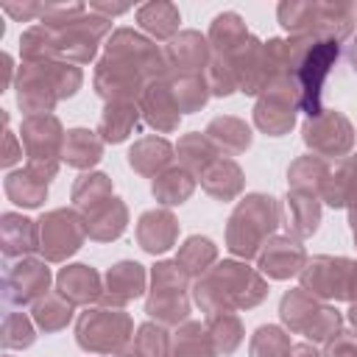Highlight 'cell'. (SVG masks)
Here are the masks:
<instances>
[{
	"label": "cell",
	"instance_id": "obj_1",
	"mask_svg": "<svg viewBox=\"0 0 357 357\" xmlns=\"http://www.w3.org/2000/svg\"><path fill=\"white\" fill-rule=\"evenodd\" d=\"M39 25L45 28L53 61L67 59L70 64H86L95 56L98 42L109 33L112 20L89 11V6L81 3H47Z\"/></svg>",
	"mask_w": 357,
	"mask_h": 357
},
{
	"label": "cell",
	"instance_id": "obj_2",
	"mask_svg": "<svg viewBox=\"0 0 357 357\" xmlns=\"http://www.w3.org/2000/svg\"><path fill=\"white\" fill-rule=\"evenodd\" d=\"M265 296H268L265 276L237 259L215 262L192 287V298L206 315L251 310Z\"/></svg>",
	"mask_w": 357,
	"mask_h": 357
},
{
	"label": "cell",
	"instance_id": "obj_3",
	"mask_svg": "<svg viewBox=\"0 0 357 357\" xmlns=\"http://www.w3.org/2000/svg\"><path fill=\"white\" fill-rule=\"evenodd\" d=\"M84 73L70 61H25L17 70V103L31 114H50L64 98H73Z\"/></svg>",
	"mask_w": 357,
	"mask_h": 357
},
{
	"label": "cell",
	"instance_id": "obj_4",
	"mask_svg": "<svg viewBox=\"0 0 357 357\" xmlns=\"http://www.w3.org/2000/svg\"><path fill=\"white\" fill-rule=\"evenodd\" d=\"M337 59V42L329 39H310V36H290V64L287 73L298 89L301 112L310 117L321 114V95L326 75Z\"/></svg>",
	"mask_w": 357,
	"mask_h": 357
},
{
	"label": "cell",
	"instance_id": "obj_5",
	"mask_svg": "<svg viewBox=\"0 0 357 357\" xmlns=\"http://www.w3.org/2000/svg\"><path fill=\"white\" fill-rule=\"evenodd\" d=\"M279 223H282V209L276 206V201L271 195L251 192L234 206V212L229 218L226 245L234 257L254 259V257H259L262 245L271 240V234Z\"/></svg>",
	"mask_w": 357,
	"mask_h": 357
},
{
	"label": "cell",
	"instance_id": "obj_6",
	"mask_svg": "<svg viewBox=\"0 0 357 357\" xmlns=\"http://www.w3.org/2000/svg\"><path fill=\"white\" fill-rule=\"evenodd\" d=\"M276 11L290 36L340 42L354 25V6L349 3H279Z\"/></svg>",
	"mask_w": 357,
	"mask_h": 357
},
{
	"label": "cell",
	"instance_id": "obj_7",
	"mask_svg": "<svg viewBox=\"0 0 357 357\" xmlns=\"http://www.w3.org/2000/svg\"><path fill=\"white\" fill-rule=\"evenodd\" d=\"M134 324L123 307H86L75 324V340L89 354H117L131 346Z\"/></svg>",
	"mask_w": 357,
	"mask_h": 357
},
{
	"label": "cell",
	"instance_id": "obj_8",
	"mask_svg": "<svg viewBox=\"0 0 357 357\" xmlns=\"http://www.w3.org/2000/svg\"><path fill=\"white\" fill-rule=\"evenodd\" d=\"M187 273L176 259L156 262L151 271V296L145 301V312L162 326H181L190 318L187 298Z\"/></svg>",
	"mask_w": 357,
	"mask_h": 357
},
{
	"label": "cell",
	"instance_id": "obj_9",
	"mask_svg": "<svg viewBox=\"0 0 357 357\" xmlns=\"http://www.w3.org/2000/svg\"><path fill=\"white\" fill-rule=\"evenodd\" d=\"M279 315L284 321V326L296 335H304L307 340L312 343H321V340H329L343 318L335 307L324 304L321 298L310 296L304 287H293L282 296V304H279Z\"/></svg>",
	"mask_w": 357,
	"mask_h": 357
},
{
	"label": "cell",
	"instance_id": "obj_10",
	"mask_svg": "<svg viewBox=\"0 0 357 357\" xmlns=\"http://www.w3.org/2000/svg\"><path fill=\"white\" fill-rule=\"evenodd\" d=\"M64 137L67 131L61 128L56 114H31L22 120L20 126V142L25 145V156L33 173H39L42 178H53L59 170V159H61V148H64Z\"/></svg>",
	"mask_w": 357,
	"mask_h": 357
},
{
	"label": "cell",
	"instance_id": "obj_11",
	"mask_svg": "<svg viewBox=\"0 0 357 357\" xmlns=\"http://www.w3.org/2000/svg\"><path fill=\"white\" fill-rule=\"evenodd\" d=\"M298 276L301 287L321 301H357V259L312 257Z\"/></svg>",
	"mask_w": 357,
	"mask_h": 357
},
{
	"label": "cell",
	"instance_id": "obj_12",
	"mask_svg": "<svg viewBox=\"0 0 357 357\" xmlns=\"http://www.w3.org/2000/svg\"><path fill=\"white\" fill-rule=\"evenodd\" d=\"M36 223H39V251L45 262H64L86 240V223L75 209H50Z\"/></svg>",
	"mask_w": 357,
	"mask_h": 357
},
{
	"label": "cell",
	"instance_id": "obj_13",
	"mask_svg": "<svg viewBox=\"0 0 357 357\" xmlns=\"http://www.w3.org/2000/svg\"><path fill=\"white\" fill-rule=\"evenodd\" d=\"M296 109H301V103H298V89H296L293 78L290 75H276L262 89V95L254 106V123L268 137H282L293 128Z\"/></svg>",
	"mask_w": 357,
	"mask_h": 357
},
{
	"label": "cell",
	"instance_id": "obj_14",
	"mask_svg": "<svg viewBox=\"0 0 357 357\" xmlns=\"http://www.w3.org/2000/svg\"><path fill=\"white\" fill-rule=\"evenodd\" d=\"M148 84H151L148 73L137 61L117 53H106L95 67V92L106 103H114V100L134 103V98H139Z\"/></svg>",
	"mask_w": 357,
	"mask_h": 357
},
{
	"label": "cell",
	"instance_id": "obj_15",
	"mask_svg": "<svg viewBox=\"0 0 357 357\" xmlns=\"http://www.w3.org/2000/svg\"><path fill=\"white\" fill-rule=\"evenodd\" d=\"M301 137L307 142V148H312L315 156L326 159V156H346L354 148V128L351 123L340 114V112H321L315 117H307V123L301 126Z\"/></svg>",
	"mask_w": 357,
	"mask_h": 357
},
{
	"label": "cell",
	"instance_id": "obj_16",
	"mask_svg": "<svg viewBox=\"0 0 357 357\" xmlns=\"http://www.w3.org/2000/svg\"><path fill=\"white\" fill-rule=\"evenodd\" d=\"M3 296L8 304H17V307H25V304H36L42 296H47L50 290V268L45 265V259H20L17 265H11L6 271V279H3Z\"/></svg>",
	"mask_w": 357,
	"mask_h": 357
},
{
	"label": "cell",
	"instance_id": "obj_17",
	"mask_svg": "<svg viewBox=\"0 0 357 357\" xmlns=\"http://www.w3.org/2000/svg\"><path fill=\"white\" fill-rule=\"evenodd\" d=\"M106 53H117L126 56L131 61H137L151 81L167 78V61H165V50H159L151 39H145L142 33L131 31V28H117L109 42H106Z\"/></svg>",
	"mask_w": 357,
	"mask_h": 357
},
{
	"label": "cell",
	"instance_id": "obj_18",
	"mask_svg": "<svg viewBox=\"0 0 357 357\" xmlns=\"http://www.w3.org/2000/svg\"><path fill=\"white\" fill-rule=\"evenodd\" d=\"M165 61L170 75H204L209 67V39L198 31L176 33L165 47Z\"/></svg>",
	"mask_w": 357,
	"mask_h": 357
},
{
	"label": "cell",
	"instance_id": "obj_19",
	"mask_svg": "<svg viewBox=\"0 0 357 357\" xmlns=\"http://www.w3.org/2000/svg\"><path fill=\"white\" fill-rule=\"evenodd\" d=\"M257 265H259V273L268 279H290L301 273V268L307 265V251L296 237L279 234L262 245Z\"/></svg>",
	"mask_w": 357,
	"mask_h": 357
},
{
	"label": "cell",
	"instance_id": "obj_20",
	"mask_svg": "<svg viewBox=\"0 0 357 357\" xmlns=\"http://www.w3.org/2000/svg\"><path fill=\"white\" fill-rule=\"evenodd\" d=\"M145 293V268L134 259L114 262L103 276V298L106 307H126L128 301Z\"/></svg>",
	"mask_w": 357,
	"mask_h": 357
},
{
	"label": "cell",
	"instance_id": "obj_21",
	"mask_svg": "<svg viewBox=\"0 0 357 357\" xmlns=\"http://www.w3.org/2000/svg\"><path fill=\"white\" fill-rule=\"evenodd\" d=\"M139 112L145 114V120L162 131V134H170L178 128V120H181V109L173 98V89L167 84V78H159V81H151L142 95H139Z\"/></svg>",
	"mask_w": 357,
	"mask_h": 357
},
{
	"label": "cell",
	"instance_id": "obj_22",
	"mask_svg": "<svg viewBox=\"0 0 357 357\" xmlns=\"http://www.w3.org/2000/svg\"><path fill=\"white\" fill-rule=\"evenodd\" d=\"M56 290L73 307H81V304L89 307V304L103 298V279L92 265L75 262V265H67L56 273Z\"/></svg>",
	"mask_w": 357,
	"mask_h": 357
},
{
	"label": "cell",
	"instance_id": "obj_23",
	"mask_svg": "<svg viewBox=\"0 0 357 357\" xmlns=\"http://www.w3.org/2000/svg\"><path fill=\"white\" fill-rule=\"evenodd\" d=\"M178 223L170 209H148L137 220V243L148 254H165L176 245Z\"/></svg>",
	"mask_w": 357,
	"mask_h": 357
},
{
	"label": "cell",
	"instance_id": "obj_24",
	"mask_svg": "<svg viewBox=\"0 0 357 357\" xmlns=\"http://www.w3.org/2000/svg\"><path fill=\"white\" fill-rule=\"evenodd\" d=\"M282 223H284L287 234L296 240L312 237L321 223V198L290 190L282 204Z\"/></svg>",
	"mask_w": 357,
	"mask_h": 357
},
{
	"label": "cell",
	"instance_id": "obj_25",
	"mask_svg": "<svg viewBox=\"0 0 357 357\" xmlns=\"http://www.w3.org/2000/svg\"><path fill=\"white\" fill-rule=\"evenodd\" d=\"M81 218L86 223V237L89 240H98V243L117 240L126 231V226H128V209H126V204L117 195H112L106 204L95 206L92 212H86Z\"/></svg>",
	"mask_w": 357,
	"mask_h": 357
},
{
	"label": "cell",
	"instance_id": "obj_26",
	"mask_svg": "<svg viewBox=\"0 0 357 357\" xmlns=\"http://www.w3.org/2000/svg\"><path fill=\"white\" fill-rule=\"evenodd\" d=\"M0 245H3V257H8V259L39 251V223L31 218H22L17 212H3Z\"/></svg>",
	"mask_w": 357,
	"mask_h": 357
},
{
	"label": "cell",
	"instance_id": "obj_27",
	"mask_svg": "<svg viewBox=\"0 0 357 357\" xmlns=\"http://www.w3.org/2000/svg\"><path fill=\"white\" fill-rule=\"evenodd\" d=\"M251 42V33L245 28V22L240 20V14L234 11H223L212 20V28H209V47L215 50V56L220 59H234L245 45Z\"/></svg>",
	"mask_w": 357,
	"mask_h": 357
},
{
	"label": "cell",
	"instance_id": "obj_28",
	"mask_svg": "<svg viewBox=\"0 0 357 357\" xmlns=\"http://www.w3.org/2000/svg\"><path fill=\"white\" fill-rule=\"evenodd\" d=\"M243 170H240V165L234 162V159H229V156H218L204 173H201V187L212 195V198H218V201H231V198H237L240 192H243Z\"/></svg>",
	"mask_w": 357,
	"mask_h": 357
},
{
	"label": "cell",
	"instance_id": "obj_29",
	"mask_svg": "<svg viewBox=\"0 0 357 357\" xmlns=\"http://www.w3.org/2000/svg\"><path fill=\"white\" fill-rule=\"evenodd\" d=\"M321 201L329 206L357 209V156L343 159L337 167H329V176L321 187Z\"/></svg>",
	"mask_w": 357,
	"mask_h": 357
},
{
	"label": "cell",
	"instance_id": "obj_30",
	"mask_svg": "<svg viewBox=\"0 0 357 357\" xmlns=\"http://www.w3.org/2000/svg\"><path fill=\"white\" fill-rule=\"evenodd\" d=\"M173 162V145L162 137H142L128 151V165L139 176H159Z\"/></svg>",
	"mask_w": 357,
	"mask_h": 357
},
{
	"label": "cell",
	"instance_id": "obj_31",
	"mask_svg": "<svg viewBox=\"0 0 357 357\" xmlns=\"http://www.w3.org/2000/svg\"><path fill=\"white\" fill-rule=\"evenodd\" d=\"M209 142L218 148V153L223 151L226 156H237L243 151H248L251 145V128L240 120V117H231V114H223V117H215L206 131Z\"/></svg>",
	"mask_w": 357,
	"mask_h": 357
},
{
	"label": "cell",
	"instance_id": "obj_32",
	"mask_svg": "<svg viewBox=\"0 0 357 357\" xmlns=\"http://www.w3.org/2000/svg\"><path fill=\"white\" fill-rule=\"evenodd\" d=\"M103 156V139L89 128H70L64 137L61 159L75 170H89Z\"/></svg>",
	"mask_w": 357,
	"mask_h": 357
},
{
	"label": "cell",
	"instance_id": "obj_33",
	"mask_svg": "<svg viewBox=\"0 0 357 357\" xmlns=\"http://www.w3.org/2000/svg\"><path fill=\"white\" fill-rule=\"evenodd\" d=\"M137 22L153 39H173L178 31V22H181V14L173 3L156 0V3H145L137 8Z\"/></svg>",
	"mask_w": 357,
	"mask_h": 357
},
{
	"label": "cell",
	"instance_id": "obj_34",
	"mask_svg": "<svg viewBox=\"0 0 357 357\" xmlns=\"http://www.w3.org/2000/svg\"><path fill=\"white\" fill-rule=\"evenodd\" d=\"M326 176H329V165H326V159H321L315 153L298 156L287 170L290 190L307 192V195H315V198H321V187H324Z\"/></svg>",
	"mask_w": 357,
	"mask_h": 357
},
{
	"label": "cell",
	"instance_id": "obj_35",
	"mask_svg": "<svg viewBox=\"0 0 357 357\" xmlns=\"http://www.w3.org/2000/svg\"><path fill=\"white\" fill-rule=\"evenodd\" d=\"M47 178H42L39 173H33L31 167H22V170H14L6 176V195L17 204V206H39L45 198H47Z\"/></svg>",
	"mask_w": 357,
	"mask_h": 357
},
{
	"label": "cell",
	"instance_id": "obj_36",
	"mask_svg": "<svg viewBox=\"0 0 357 357\" xmlns=\"http://www.w3.org/2000/svg\"><path fill=\"white\" fill-rule=\"evenodd\" d=\"M137 120H139V109L131 100L106 103V109L100 114V131L98 134L103 142H123L137 128Z\"/></svg>",
	"mask_w": 357,
	"mask_h": 357
},
{
	"label": "cell",
	"instance_id": "obj_37",
	"mask_svg": "<svg viewBox=\"0 0 357 357\" xmlns=\"http://www.w3.org/2000/svg\"><path fill=\"white\" fill-rule=\"evenodd\" d=\"M178 162L187 173H192L195 178H201V173L218 159V148L209 142L206 134H184L176 145Z\"/></svg>",
	"mask_w": 357,
	"mask_h": 357
},
{
	"label": "cell",
	"instance_id": "obj_38",
	"mask_svg": "<svg viewBox=\"0 0 357 357\" xmlns=\"http://www.w3.org/2000/svg\"><path fill=\"white\" fill-rule=\"evenodd\" d=\"M153 195H156V201L159 204H165V206H178V204H184L190 195H192V190H195V176L192 173H187L184 167H167L165 173H159L156 178H153Z\"/></svg>",
	"mask_w": 357,
	"mask_h": 357
},
{
	"label": "cell",
	"instance_id": "obj_39",
	"mask_svg": "<svg viewBox=\"0 0 357 357\" xmlns=\"http://www.w3.org/2000/svg\"><path fill=\"white\" fill-rule=\"evenodd\" d=\"M215 259H218L215 243H212L209 237H201V234L187 237L184 245H181L178 254H176V262L181 265V271H184L187 276H195V279H201V276L215 265Z\"/></svg>",
	"mask_w": 357,
	"mask_h": 357
},
{
	"label": "cell",
	"instance_id": "obj_40",
	"mask_svg": "<svg viewBox=\"0 0 357 357\" xmlns=\"http://www.w3.org/2000/svg\"><path fill=\"white\" fill-rule=\"evenodd\" d=\"M112 195H114V192H112V178H109L106 173L89 170V173H84V176L73 184V204H75V209H78L81 215H86V212H92L95 206L106 204Z\"/></svg>",
	"mask_w": 357,
	"mask_h": 357
},
{
	"label": "cell",
	"instance_id": "obj_41",
	"mask_svg": "<svg viewBox=\"0 0 357 357\" xmlns=\"http://www.w3.org/2000/svg\"><path fill=\"white\" fill-rule=\"evenodd\" d=\"M212 337L206 332V324L187 321L173 332V357H215Z\"/></svg>",
	"mask_w": 357,
	"mask_h": 357
},
{
	"label": "cell",
	"instance_id": "obj_42",
	"mask_svg": "<svg viewBox=\"0 0 357 357\" xmlns=\"http://www.w3.org/2000/svg\"><path fill=\"white\" fill-rule=\"evenodd\" d=\"M31 315H33V324L42 329V332H59L70 324L73 318V304L56 290V293H47L42 296L33 307H31Z\"/></svg>",
	"mask_w": 357,
	"mask_h": 357
},
{
	"label": "cell",
	"instance_id": "obj_43",
	"mask_svg": "<svg viewBox=\"0 0 357 357\" xmlns=\"http://www.w3.org/2000/svg\"><path fill=\"white\" fill-rule=\"evenodd\" d=\"M206 332L218 354H231L243 343V321L237 312H215L206 315Z\"/></svg>",
	"mask_w": 357,
	"mask_h": 357
},
{
	"label": "cell",
	"instance_id": "obj_44",
	"mask_svg": "<svg viewBox=\"0 0 357 357\" xmlns=\"http://www.w3.org/2000/svg\"><path fill=\"white\" fill-rule=\"evenodd\" d=\"M167 84L181 112H198L209 98V86L204 75H170Z\"/></svg>",
	"mask_w": 357,
	"mask_h": 357
},
{
	"label": "cell",
	"instance_id": "obj_45",
	"mask_svg": "<svg viewBox=\"0 0 357 357\" xmlns=\"http://www.w3.org/2000/svg\"><path fill=\"white\" fill-rule=\"evenodd\" d=\"M290 349H293L290 346V335L282 326H273V324L259 326L251 335V343H248V354L251 357H287Z\"/></svg>",
	"mask_w": 357,
	"mask_h": 357
},
{
	"label": "cell",
	"instance_id": "obj_46",
	"mask_svg": "<svg viewBox=\"0 0 357 357\" xmlns=\"http://www.w3.org/2000/svg\"><path fill=\"white\" fill-rule=\"evenodd\" d=\"M134 349L142 357H173V337L165 332L162 324H142L134 335Z\"/></svg>",
	"mask_w": 357,
	"mask_h": 357
},
{
	"label": "cell",
	"instance_id": "obj_47",
	"mask_svg": "<svg viewBox=\"0 0 357 357\" xmlns=\"http://www.w3.org/2000/svg\"><path fill=\"white\" fill-rule=\"evenodd\" d=\"M36 340L33 321L22 312H6L3 318V346L6 349H28Z\"/></svg>",
	"mask_w": 357,
	"mask_h": 357
},
{
	"label": "cell",
	"instance_id": "obj_48",
	"mask_svg": "<svg viewBox=\"0 0 357 357\" xmlns=\"http://www.w3.org/2000/svg\"><path fill=\"white\" fill-rule=\"evenodd\" d=\"M204 78H206L209 95H220V98H223V95H231V92L237 89L234 70H231V64H229L226 59H220V56H212V61H209Z\"/></svg>",
	"mask_w": 357,
	"mask_h": 357
},
{
	"label": "cell",
	"instance_id": "obj_49",
	"mask_svg": "<svg viewBox=\"0 0 357 357\" xmlns=\"http://www.w3.org/2000/svg\"><path fill=\"white\" fill-rule=\"evenodd\" d=\"M321 357H357V332L337 329L326 343Z\"/></svg>",
	"mask_w": 357,
	"mask_h": 357
},
{
	"label": "cell",
	"instance_id": "obj_50",
	"mask_svg": "<svg viewBox=\"0 0 357 357\" xmlns=\"http://www.w3.org/2000/svg\"><path fill=\"white\" fill-rule=\"evenodd\" d=\"M45 6H47V3H22V6H17V3H3V8H6L11 17H17V20L42 17V14H45Z\"/></svg>",
	"mask_w": 357,
	"mask_h": 357
},
{
	"label": "cell",
	"instance_id": "obj_51",
	"mask_svg": "<svg viewBox=\"0 0 357 357\" xmlns=\"http://www.w3.org/2000/svg\"><path fill=\"white\" fill-rule=\"evenodd\" d=\"M0 156H3V159H0L3 167H11V165L22 156V148L17 145V137H14L11 131H6V145H3V153H0Z\"/></svg>",
	"mask_w": 357,
	"mask_h": 357
},
{
	"label": "cell",
	"instance_id": "obj_52",
	"mask_svg": "<svg viewBox=\"0 0 357 357\" xmlns=\"http://www.w3.org/2000/svg\"><path fill=\"white\" fill-rule=\"evenodd\" d=\"M287 357H321V354L315 351V346H310V343H298V346L290 349Z\"/></svg>",
	"mask_w": 357,
	"mask_h": 357
},
{
	"label": "cell",
	"instance_id": "obj_53",
	"mask_svg": "<svg viewBox=\"0 0 357 357\" xmlns=\"http://www.w3.org/2000/svg\"><path fill=\"white\" fill-rule=\"evenodd\" d=\"M112 357H142V354H139V351L134 349V343H131V346H126L123 351H117V354H112Z\"/></svg>",
	"mask_w": 357,
	"mask_h": 357
},
{
	"label": "cell",
	"instance_id": "obj_54",
	"mask_svg": "<svg viewBox=\"0 0 357 357\" xmlns=\"http://www.w3.org/2000/svg\"><path fill=\"white\" fill-rule=\"evenodd\" d=\"M349 324H351L354 332H357V301H351V307H349Z\"/></svg>",
	"mask_w": 357,
	"mask_h": 357
},
{
	"label": "cell",
	"instance_id": "obj_55",
	"mask_svg": "<svg viewBox=\"0 0 357 357\" xmlns=\"http://www.w3.org/2000/svg\"><path fill=\"white\" fill-rule=\"evenodd\" d=\"M349 223H351V231H354V243H357V209H349Z\"/></svg>",
	"mask_w": 357,
	"mask_h": 357
},
{
	"label": "cell",
	"instance_id": "obj_56",
	"mask_svg": "<svg viewBox=\"0 0 357 357\" xmlns=\"http://www.w3.org/2000/svg\"><path fill=\"white\" fill-rule=\"evenodd\" d=\"M349 59H351V64H354V70H357V39H354V45H351V50H349Z\"/></svg>",
	"mask_w": 357,
	"mask_h": 357
},
{
	"label": "cell",
	"instance_id": "obj_57",
	"mask_svg": "<svg viewBox=\"0 0 357 357\" xmlns=\"http://www.w3.org/2000/svg\"><path fill=\"white\" fill-rule=\"evenodd\" d=\"M354 17H357V8H354Z\"/></svg>",
	"mask_w": 357,
	"mask_h": 357
},
{
	"label": "cell",
	"instance_id": "obj_58",
	"mask_svg": "<svg viewBox=\"0 0 357 357\" xmlns=\"http://www.w3.org/2000/svg\"><path fill=\"white\" fill-rule=\"evenodd\" d=\"M6 357H11V354H6Z\"/></svg>",
	"mask_w": 357,
	"mask_h": 357
}]
</instances>
